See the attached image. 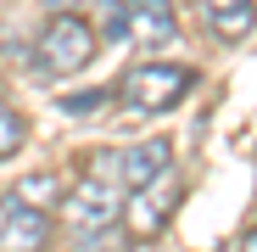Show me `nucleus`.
Returning <instances> with one entry per match:
<instances>
[{"mask_svg": "<svg viewBox=\"0 0 257 252\" xmlns=\"http://www.w3.org/2000/svg\"><path fill=\"white\" fill-rule=\"evenodd\" d=\"M112 34L128 39L135 51H162V45L179 39V17H174V6H117Z\"/></svg>", "mask_w": 257, "mask_h": 252, "instance_id": "6", "label": "nucleus"}, {"mask_svg": "<svg viewBox=\"0 0 257 252\" xmlns=\"http://www.w3.org/2000/svg\"><path fill=\"white\" fill-rule=\"evenodd\" d=\"M179 196H185V185H179V174L168 168V174H157L151 185H140V191H128L123 196V235L128 241H157L162 230H168V219H174V207H179Z\"/></svg>", "mask_w": 257, "mask_h": 252, "instance_id": "4", "label": "nucleus"}, {"mask_svg": "<svg viewBox=\"0 0 257 252\" xmlns=\"http://www.w3.org/2000/svg\"><path fill=\"white\" fill-rule=\"evenodd\" d=\"M23 140H28L23 112H17L12 101H0V162H6V157H17V151H23Z\"/></svg>", "mask_w": 257, "mask_h": 252, "instance_id": "10", "label": "nucleus"}, {"mask_svg": "<svg viewBox=\"0 0 257 252\" xmlns=\"http://www.w3.org/2000/svg\"><path fill=\"white\" fill-rule=\"evenodd\" d=\"M67 185L56 168H39V174H23L12 191H6V207H34V213H51V207H62Z\"/></svg>", "mask_w": 257, "mask_h": 252, "instance_id": "9", "label": "nucleus"}, {"mask_svg": "<svg viewBox=\"0 0 257 252\" xmlns=\"http://www.w3.org/2000/svg\"><path fill=\"white\" fill-rule=\"evenodd\" d=\"M240 252H257V230H251V235H246V246H240Z\"/></svg>", "mask_w": 257, "mask_h": 252, "instance_id": "13", "label": "nucleus"}, {"mask_svg": "<svg viewBox=\"0 0 257 252\" xmlns=\"http://www.w3.org/2000/svg\"><path fill=\"white\" fill-rule=\"evenodd\" d=\"M196 12L212 28V39H224V45H240L257 28V0H196Z\"/></svg>", "mask_w": 257, "mask_h": 252, "instance_id": "8", "label": "nucleus"}, {"mask_svg": "<svg viewBox=\"0 0 257 252\" xmlns=\"http://www.w3.org/2000/svg\"><path fill=\"white\" fill-rule=\"evenodd\" d=\"M51 246V213L0 202V252H45Z\"/></svg>", "mask_w": 257, "mask_h": 252, "instance_id": "7", "label": "nucleus"}, {"mask_svg": "<svg viewBox=\"0 0 257 252\" xmlns=\"http://www.w3.org/2000/svg\"><path fill=\"white\" fill-rule=\"evenodd\" d=\"M95 51H101L95 23L78 17V12H56V17H45V28L34 39V67L45 78H73L95 62Z\"/></svg>", "mask_w": 257, "mask_h": 252, "instance_id": "1", "label": "nucleus"}, {"mask_svg": "<svg viewBox=\"0 0 257 252\" xmlns=\"http://www.w3.org/2000/svg\"><path fill=\"white\" fill-rule=\"evenodd\" d=\"M117 213H123V191H117L106 174H84V185H73V191L62 196V219H67L78 235L117 224Z\"/></svg>", "mask_w": 257, "mask_h": 252, "instance_id": "5", "label": "nucleus"}, {"mask_svg": "<svg viewBox=\"0 0 257 252\" xmlns=\"http://www.w3.org/2000/svg\"><path fill=\"white\" fill-rule=\"evenodd\" d=\"M117 6H168V0H117Z\"/></svg>", "mask_w": 257, "mask_h": 252, "instance_id": "12", "label": "nucleus"}, {"mask_svg": "<svg viewBox=\"0 0 257 252\" xmlns=\"http://www.w3.org/2000/svg\"><path fill=\"white\" fill-rule=\"evenodd\" d=\"M168 168H174V140H168V135H146L135 146H112V151H95L90 157V174H106L123 196L140 191V185H151L157 174H168Z\"/></svg>", "mask_w": 257, "mask_h": 252, "instance_id": "3", "label": "nucleus"}, {"mask_svg": "<svg viewBox=\"0 0 257 252\" xmlns=\"http://www.w3.org/2000/svg\"><path fill=\"white\" fill-rule=\"evenodd\" d=\"M196 90V67L185 62H140L117 78V101L128 112H174Z\"/></svg>", "mask_w": 257, "mask_h": 252, "instance_id": "2", "label": "nucleus"}, {"mask_svg": "<svg viewBox=\"0 0 257 252\" xmlns=\"http://www.w3.org/2000/svg\"><path fill=\"white\" fill-rule=\"evenodd\" d=\"M135 241H128L117 224H106V230H90V235H78V246L73 252H128Z\"/></svg>", "mask_w": 257, "mask_h": 252, "instance_id": "11", "label": "nucleus"}]
</instances>
